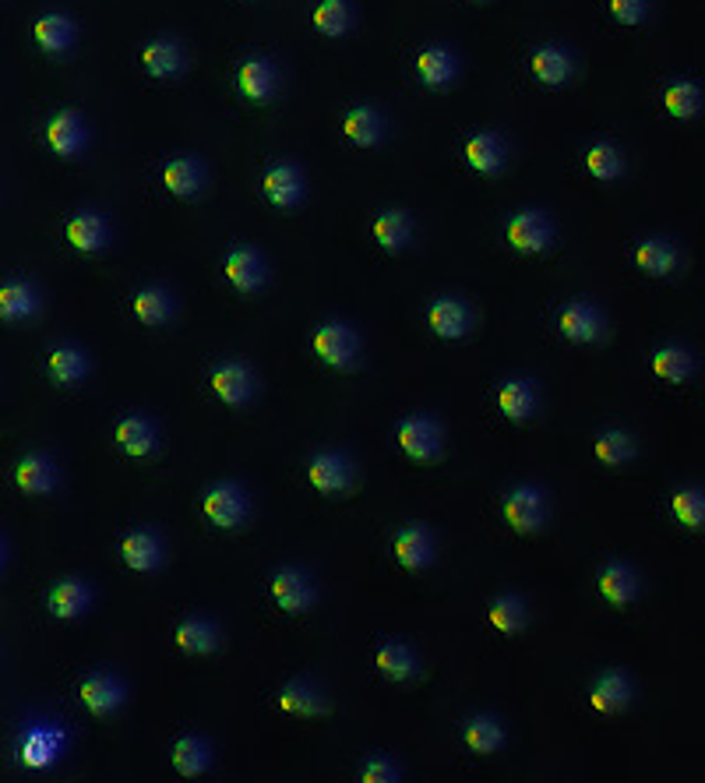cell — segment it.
Instances as JSON below:
<instances>
[{
    "label": "cell",
    "mask_w": 705,
    "mask_h": 783,
    "mask_svg": "<svg viewBox=\"0 0 705 783\" xmlns=\"http://www.w3.org/2000/svg\"><path fill=\"white\" fill-rule=\"evenodd\" d=\"M201 512L209 515L219 529H237L251 519V494H247L244 484H234V480L212 484L201 494Z\"/></svg>",
    "instance_id": "obj_1"
},
{
    "label": "cell",
    "mask_w": 705,
    "mask_h": 783,
    "mask_svg": "<svg viewBox=\"0 0 705 783\" xmlns=\"http://www.w3.org/2000/svg\"><path fill=\"white\" fill-rule=\"evenodd\" d=\"M315 354L328 364V367H339L349 370L352 364L360 360V336L357 328L346 325V321H321L315 328Z\"/></svg>",
    "instance_id": "obj_2"
},
{
    "label": "cell",
    "mask_w": 705,
    "mask_h": 783,
    "mask_svg": "<svg viewBox=\"0 0 705 783\" xmlns=\"http://www.w3.org/2000/svg\"><path fill=\"white\" fill-rule=\"evenodd\" d=\"M268 589H272V601L279 611L286 614H304L318 604V586L315 579L307 575V568H297V565H286V568H276L272 572V583H268Z\"/></svg>",
    "instance_id": "obj_3"
},
{
    "label": "cell",
    "mask_w": 705,
    "mask_h": 783,
    "mask_svg": "<svg viewBox=\"0 0 705 783\" xmlns=\"http://www.w3.org/2000/svg\"><path fill=\"white\" fill-rule=\"evenodd\" d=\"M64 752V731L53 727L50 720H36L22 734H18V759L29 770H50Z\"/></svg>",
    "instance_id": "obj_4"
},
{
    "label": "cell",
    "mask_w": 705,
    "mask_h": 783,
    "mask_svg": "<svg viewBox=\"0 0 705 783\" xmlns=\"http://www.w3.org/2000/svg\"><path fill=\"white\" fill-rule=\"evenodd\" d=\"M399 448L413 463H434L441 459L445 448V427L434 417H406L399 424Z\"/></svg>",
    "instance_id": "obj_5"
},
{
    "label": "cell",
    "mask_w": 705,
    "mask_h": 783,
    "mask_svg": "<svg viewBox=\"0 0 705 783\" xmlns=\"http://www.w3.org/2000/svg\"><path fill=\"white\" fill-rule=\"evenodd\" d=\"M505 519L515 533H536L547 523V494L533 484H518L505 494Z\"/></svg>",
    "instance_id": "obj_6"
},
{
    "label": "cell",
    "mask_w": 705,
    "mask_h": 783,
    "mask_svg": "<svg viewBox=\"0 0 705 783\" xmlns=\"http://www.w3.org/2000/svg\"><path fill=\"white\" fill-rule=\"evenodd\" d=\"M212 392L226 406H247L258 392V375L244 360H222L212 367Z\"/></svg>",
    "instance_id": "obj_7"
},
{
    "label": "cell",
    "mask_w": 705,
    "mask_h": 783,
    "mask_svg": "<svg viewBox=\"0 0 705 783\" xmlns=\"http://www.w3.org/2000/svg\"><path fill=\"white\" fill-rule=\"evenodd\" d=\"M505 234H508V244L515 247V251L540 255V251H547V247L554 244V222L544 212L523 209V212H515L508 219V230Z\"/></svg>",
    "instance_id": "obj_8"
},
{
    "label": "cell",
    "mask_w": 705,
    "mask_h": 783,
    "mask_svg": "<svg viewBox=\"0 0 705 783\" xmlns=\"http://www.w3.org/2000/svg\"><path fill=\"white\" fill-rule=\"evenodd\" d=\"M604 315H599V307L589 304V300H568L562 304V311H557V333H562L568 343H596L604 336Z\"/></svg>",
    "instance_id": "obj_9"
},
{
    "label": "cell",
    "mask_w": 705,
    "mask_h": 783,
    "mask_svg": "<svg viewBox=\"0 0 705 783\" xmlns=\"http://www.w3.org/2000/svg\"><path fill=\"white\" fill-rule=\"evenodd\" d=\"M307 477L321 494H342V490L352 487V480H357V466H352V459L346 456V452L331 448V452H318V456L310 459Z\"/></svg>",
    "instance_id": "obj_10"
},
{
    "label": "cell",
    "mask_w": 705,
    "mask_h": 783,
    "mask_svg": "<svg viewBox=\"0 0 705 783\" xmlns=\"http://www.w3.org/2000/svg\"><path fill=\"white\" fill-rule=\"evenodd\" d=\"M120 558L128 562V568H135V572H159L162 562H166L162 533H156L149 526L123 533V537H120Z\"/></svg>",
    "instance_id": "obj_11"
},
{
    "label": "cell",
    "mask_w": 705,
    "mask_h": 783,
    "mask_svg": "<svg viewBox=\"0 0 705 783\" xmlns=\"http://www.w3.org/2000/svg\"><path fill=\"white\" fill-rule=\"evenodd\" d=\"M78 695L96 716H110L123 706V698H128V685H123V677L113 674V671H92L86 682H81Z\"/></svg>",
    "instance_id": "obj_12"
},
{
    "label": "cell",
    "mask_w": 705,
    "mask_h": 783,
    "mask_svg": "<svg viewBox=\"0 0 705 783\" xmlns=\"http://www.w3.org/2000/svg\"><path fill=\"white\" fill-rule=\"evenodd\" d=\"M14 484L22 494H32V498H43V494H53L60 484V469L53 463V456L47 452H29L14 463Z\"/></svg>",
    "instance_id": "obj_13"
},
{
    "label": "cell",
    "mask_w": 705,
    "mask_h": 783,
    "mask_svg": "<svg viewBox=\"0 0 705 783\" xmlns=\"http://www.w3.org/2000/svg\"><path fill=\"white\" fill-rule=\"evenodd\" d=\"M261 188L276 209H297V205L304 201V191H307L304 170L297 167V162H272V167L265 170Z\"/></svg>",
    "instance_id": "obj_14"
},
{
    "label": "cell",
    "mask_w": 705,
    "mask_h": 783,
    "mask_svg": "<svg viewBox=\"0 0 705 783\" xmlns=\"http://www.w3.org/2000/svg\"><path fill=\"white\" fill-rule=\"evenodd\" d=\"M391 551H396V562L409 572H424L434 554H438V544H434V533L420 523L403 526L396 537H391Z\"/></svg>",
    "instance_id": "obj_15"
},
{
    "label": "cell",
    "mask_w": 705,
    "mask_h": 783,
    "mask_svg": "<svg viewBox=\"0 0 705 783\" xmlns=\"http://www.w3.org/2000/svg\"><path fill=\"white\" fill-rule=\"evenodd\" d=\"M92 604H96V589H92L86 579H78V575L53 583V589H50V596H47L50 614L60 617V622H75V617L89 614Z\"/></svg>",
    "instance_id": "obj_16"
},
{
    "label": "cell",
    "mask_w": 705,
    "mask_h": 783,
    "mask_svg": "<svg viewBox=\"0 0 705 783\" xmlns=\"http://www.w3.org/2000/svg\"><path fill=\"white\" fill-rule=\"evenodd\" d=\"M222 272H226V279H230L240 294H258L261 286L268 283V265H265L261 251H255V247H234V251L226 255Z\"/></svg>",
    "instance_id": "obj_17"
},
{
    "label": "cell",
    "mask_w": 705,
    "mask_h": 783,
    "mask_svg": "<svg viewBox=\"0 0 705 783\" xmlns=\"http://www.w3.org/2000/svg\"><path fill=\"white\" fill-rule=\"evenodd\" d=\"M117 445L128 452L135 459H149L159 452L162 445V435H159V424L145 414H131L117 424Z\"/></svg>",
    "instance_id": "obj_18"
},
{
    "label": "cell",
    "mask_w": 705,
    "mask_h": 783,
    "mask_svg": "<svg viewBox=\"0 0 705 783\" xmlns=\"http://www.w3.org/2000/svg\"><path fill=\"white\" fill-rule=\"evenodd\" d=\"M427 325L441 339H466L473 328V311L459 297H438L427 311Z\"/></svg>",
    "instance_id": "obj_19"
},
{
    "label": "cell",
    "mask_w": 705,
    "mask_h": 783,
    "mask_svg": "<svg viewBox=\"0 0 705 783\" xmlns=\"http://www.w3.org/2000/svg\"><path fill=\"white\" fill-rule=\"evenodd\" d=\"M237 89H240L247 99L268 102V99L279 92V68L272 65V60H265V57L244 60L240 71H237Z\"/></svg>",
    "instance_id": "obj_20"
},
{
    "label": "cell",
    "mask_w": 705,
    "mask_h": 783,
    "mask_svg": "<svg viewBox=\"0 0 705 783\" xmlns=\"http://www.w3.org/2000/svg\"><path fill=\"white\" fill-rule=\"evenodd\" d=\"M86 141H89V131H86V120H81L78 113L64 110V113L50 117V123H47V146L60 159L78 156L81 149H86Z\"/></svg>",
    "instance_id": "obj_21"
},
{
    "label": "cell",
    "mask_w": 705,
    "mask_h": 783,
    "mask_svg": "<svg viewBox=\"0 0 705 783\" xmlns=\"http://www.w3.org/2000/svg\"><path fill=\"white\" fill-rule=\"evenodd\" d=\"M536 406H540V392H536L529 378H508L497 388V409L515 424L529 420L536 414Z\"/></svg>",
    "instance_id": "obj_22"
},
{
    "label": "cell",
    "mask_w": 705,
    "mask_h": 783,
    "mask_svg": "<svg viewBox=\"0 0 705 783\" xmlns=\"http://www.w3.org/2000/svg\"><path fill=\"white\" fill-rule=\"evenodd\" d=\"M635 698V685L625 671H607L596 677V685L589 692V703L599 710V713H620L628 703Z\"/></svg>",
    "instance_id": "obj_23"
},
{
    "label": "cell",
    "mask_w": 705,
    "mask_h": 783,
    "mask_svg": "<svg viewBox=\"0 0 705 783\" xmlns=\"http://www.w3.org/2000/svg\"><path fill=\"white\" fill-rule=\"evenodd\" d=\"M131 311H135V318H138L141 325L159 328V325H170V321H173L177 300H173L170 290H166V286H145V290L135 294Z\"/></svg>",
    "instance_id": "obj_24"
},
{
    "label": "cell",
    "mask_w": 705,
    "mask_h": 783,
    "mask_svg": "<svg viewBox=\"0 0 705 783\" xmlns=\"http://www.w3.org/2000/svg\"><path fill=\"white\" fill-rule=\"evenodd\" d=\"M219 643H222V632H219V625L212 622V617L195 614V617H183V622L177 625V646L183 653L209 656V653L219 650Z\"/></svg>",
    "instance_id": "obj_25"
},
{
    "label": "cell",
    "mask_w": 705,
    "mask_h": 783,
    "mask_svg": "<svg viewBox=\"0 0 705 783\" xmlns=\"http://www.w3.org/2000/svg\"><path fill=\"white\" fill-rule=\"evenodd\" d=\"M162 184L177 198H195L205 188V162L195 156H177L162 167Z\"/></svg>",
    "instance_id": "obj_26"
},
{
    "label": "cell",
    "mask_w": 705,
    "mask_h": 783,
    "mask_svg": "<svg viewBox=\"0 0 705 783\" xmlns=\"http://www.w3.org/2000/svg\"><path fill=\"white\" fill-rule=\"evenodd\" d=\"M47 370H50V378L57 385H78V381H86L89 378V354L81 346L75 343H64V346H53L50 349V357H47Z\"/></svg>",
    "instance_id": "obj_27"
},
{
    "label": "cell",
    "mask_w": 705,
    "mask_h": 783,
    "mask_svg": "<svg viewBox=\"0 0 705 783\" xmlns=\"http://www.w3.org/2000/svg\"><path fill=\"white\" fill-rule=\"evenodd\" d=\"M39 311V290L29 279L0 283V318L4 321H29Z\"/></svg>",
    "instance_id": "obj_28"
},
{
    "label": "cell",
    "mask_w": 705,
    "mask_h": 783,
    "mask_svg": "<svg viewBox=\"0 0 705 783\" xmlns=\"http://www.w3.org/2000/svg\"><path fill=\"white\" fill-rule=\"evenodd\" d=\"M529 68H533L536 81H544V86L554 89V86H565V81L572 78L575 60H572V53H568L565 47L547 43V47H536V50H533Z\"/></svg>",
    "instance_id": "obj_29"
},
{
    "label": "cell",
    "mask_w": 705,
    "mask_h": 783,
    "mask_svg": "<svg viewBox=\"0 0 705 783\" xmlns=\"http://www.w3.org/2000/svg\"><path fill=\"white\" fill-rule=\"evenodd\" d=\"M141 65L152 78H177L183 68H188V57H183V47L177 39H152L141 50Z\"/></svg>",
    "instance_id": "obj_30"
},
{
    "label": "cell",
    "mask_w": 705,
    "mask_h": 783,
    "mask_svg": "<svg viewBox=\"0 0 705 783\" xmlns=\"http://www.w3.org/2000/svg\"><path fill=\"white\" fill-rule=\"evenodd\" d=\"M505 159H508V146H505L502 135H494V131H476V135L466 141V162H469L473 170L497 174V170L505 167Z\"/></svg>",
    "instance_id": "obj_31"
},
{
    "label": "cell",
    "mask_w": 705,
    "mask_h": 783,
    "mask_svg": "<svg viewBox=\"0 0 705 783\" xmlns=\"http://www.w3.org/2000/svg\"><path fill=\"white\" fill-rule=\"evenodd\" d=\"M173 770L180 776H205L212 770V745L201 734H180L173 745Z\"/></svg>",
    "instance_id": "obj_32"
},
{
    "label": "cell",
    "mask_w": 705,
    "mask_h": 783,
    "mask_svg": "<svg viewBox=\"0 0 705 783\" xmlns=\"http://www.w3.org/2000/svg\"><path fill=\"white\" fill-rule=\"evenodd\" d=\"M417 75L424 86L445 89L448 81H455V75H459V60H455V53L448 47H424L417 53Z\"/></svg>",
    "instance_id": "obj_33"
},
{
    "label": "cell",
    "mask_w": 705,
    "mask_h": 783,
    "mask_svg": "<svg viewBox=\"0 0 705 783\" xmlns=\"http://www.w3.org/2000/svg\"><path fill=\"white\" fill-rule=\"evenodd\" d=\"M378 667H381V674L391 677V682H409V677L420 674V656L409 643L388 638V643L378 646Z\"/></svg>",
    "instance_id": "obj_34"
},
{
    "label": "cell",
    "mask_w": 705,
    "mask_h": 783,
    "mask_svg": "<svg viewBox=\"0 0 705 783\" xmlns=\"http://www.w3.org/2000/svg\"><path fill=\"white\" fill-rule=\"evenodd\" d=\"M68 240L78 247V251H102L110 244V222L99 212H78L68 219Z\"/></svg>",
    "instance_id": "obj_35"
},
{
    "label": "cell",
    "mask_w": 705,
    "mask_h": 783,
    "mask_svg": "<svg viewBox=\"0 0 705 783\" xmlns=\"http://www.w3.org/2000/svg\"><path fill=\"white\" fill-rule=\"evenodd\" d=\"M638 589H642V583H638V575H635L628 565L610 562V565L599 568V593L607 596V604L625 607V604H632V601H635Z\"/></svg>",
    "instance_id": "obj_36"
},
{
    "label": "cell",
    "mask_w": 705,
    "mask_h": 783,
    "mask_svg": "<svg viewBox=\"0 0 705 783\" xmlns=\"http://www.w3.org/2000/svg\"><path fill=\"white\" fill-rule=\"evenodd\" d=\"M279 706L286 713H294V716H321L325 713V698H321L318 685L310 682V677H294V682L282 685Z\"/></svg>",
    "instance_id": "obj_37"
},
{
    "label": "cell",
    "mask_w": 705,
    "mask_h": 783,
    "mask_svg": "<svg viewBox=\"0 0 705 783\" xmlns=\"http://www.w3.org/2000/svg\"><path fill=\"white\" fill-rule=\"evenodd\" d=\"M36 43H39V50H47V53H68L71 47H75V39H78V29H75V22L71 18H64V14H43L36 22Z\"/></svg>",
    "instance_id": "obj_38"
},
{
    "label": "cell",
    "mask_w": 705,
    "mask_h": 783,
    "mask_svg": "<svg viewBox=\"0 0 705 783\" xmlns=\"http://www.w3.org/2000/svg\"><path fill=\"white\" fill-rule=\"evenodd\" d=\"M677 261H681L677 247L663 237H649L635 247V265L649 276H671L677 269Z\"/></svg>",
    "instance_id": "obj_39"
},
{
    "label": "cell",
    "mask_w": 705,
    "mask_h": 783,
    "mask_svg": "<svg viewBox=\"0 0 705 783\" xmlns=\"http://www.w3.org/2000/svg\"><path fill=\"white\" fill-rule=\"evenodd\" d=\"M346 135L352 138V146L360 149H375L378 141L385 138V117L375 110V107H352L346 113Z\"/></svg>",
    "instance_id": "obj_40"
},
{
    "label": "cell",
    "mask_w": 705,
    "mask_h": 783,
    "mask_svg": "<svg viewBox=\"0 0 705 783\" xmlns=\"http://www.w3.org/2000/svg\"><path fill=\"white\" fill-rule=\"evenodd\" d=\"M695 367H698V360L684 346H659L653 354V370L663 381H674V385L688 381L695 375Z\"/></svg>",
    "instance_id": "obj_41"
},
{
    "label": "cell",
    "mask_w": 705,
    "mask_h": 783,
    "mask_svg": "<svg viewBox=\"0 0 705 783\" xmlns=\"http://www.w3.org/2000/svg\"><path fill=\"white\" fill-rule=\"evenodd\" d=\"M466 745L476 755H490L497 749H505V727L502 720L490 716V713H476L469 724H466Z\"/></svg>",
    "instance_id": "obj_42"
},
{
    "label": "cell",
    "mask_w": 705,
    "mask_h": 783,
    "mask_svg": "<svg viewBox=\"0 0 705 783\" xmlns=\"http://www.w3.org/2000/svg\"><path fill=\"white\" fill-rule=\"evenodd\" d=\"M663 107L681 120L698 117L702 113V86H695V81H688V78L671 81V86L663 89Z\"/></svg>",
    "instance_id": "obj_43"
},
{
    "label": "cell",
    "mask_w": 705,
    "mask_h": 783,
    "mask_svg": "<svg viewBox=\"0 0 705 783\" xmlns=\"http://www.w3.org/2000/svg\"><path fill=\"white\" fill-rule=\"evenodd\" d=\"M526 622H529V611L515 593L497 596V601L490 604V625L502 635H518L526 628Z\"/></svg>",
    "instance_id": "obj_44"
},
{
    "label": "cell",
    "mask_w": 705,
    "mask_h": 783,
    "mask_svg": "<svg viewBox=\"0 0 705 783\" xmlns=\"http://www.w3.org/2000/svg\"><path fill=\"white\" fill-rule=\"evenodd\" d=\"M375 240L385 247V251H403V247L413 240V222L406 212L391 209V212H381L378 222H375Z\"/></svg>",
    "instance_id": "obj_45"
},
{
    "label": "cell",
    "mask_w": 705,
    "mask_h": 783,
    "mask_svg": "<svg viewBox=\"0 0 705 783\" xmlns=\"http://www.w3.org/2000/svg\"><path fill=\"white\" fill-rule=\"evenodd\" d=\"M671 512L681 526L705 529V487H681L671 498Z\"/></svg>",
    "instance_id": "obj_46"
},
{
    "label": "cell",
    "mask_w": 705,
    "mask_h": 783,
    "mask_svg": "<svg viewBox=\"0 0 705 783\" xmlns=\"http://www.w3.org/2000/svg\"><path fill=\"white\" fill-rule=\"evenodd\" d=\"M635 456V442L628 430H604V435L596 438V459L599 463H607V466H625L628 459Z\"/></svg>",
    "instance_id": "obj_47"
},
{
    "label": "cell",
    "mask_w": 705,
    "mask_h": 783,
    "mask_svg": "<svg viewBox=\"0 0 705 783\" xmlns=\"http://www.w3.org/2000/svg\"><path fill=\"white\" fill-rule=\"evenodd\" d=\"M352 26V8L349 0H321L315 8V29L325 36H346V29Z\"/></svg>",
    "instance_id": "obj_48"
},
{
    "label": "cell",
    "mask_w": 705,
    "mask_h": 783,
    "mask_svg": "<svg viewBox=\"0 0 705 783\" xmlns=\"http://www.w3.org/2000/svg\"><path fill=\"white\" fill-rule=\"evenodd\" d=\"M586 170L599 180H617L625 174V159H620L617 146H610V141H596L586 152Z\"/></svg>",
    "instance_id": "obj_49"
},
{
    "label": "cell",
    "mask_w": 705,
    "mask_h": 783,
    "mask_svg": "<svg viewBox=\"0 0 705 783\" xmlns=\"http://www.w3.org/2000/svg\"><path fill=\"white\" fill-rule=\"evenodd\" d=\"M360 776H364V783H391V780L403 776V770H399L396 759H388V755H370Z\"/></svg>",
    "instance_id": "obj_50"
},
{
    "label": "cell",
    "mask_w": 705,
    "mask_h": 783,
    "mask_svg": "<svg viewBox=\"0 0 705 783\" xmlns=\"http://www.w3.org/2000/svg\"><path fill=\"white\" fill-rule=\"evenodd\" d=\"M610 14L620 26H638L649 14V0H610Z\"/></svg>",
    "instance_id": "obj_51"
},
{
    "label": "cell",
    "mask_w": 705,
    "mask_h": 783,
    "mask_svg": "<svg viewBox=\"0 0 705 783\" xmlns=\"http://www.w3.org/2000/svg\"><path fill=\"white\" fill-rule=\"evenodd\" d=\"M8 565V544H4V537H0V568Z\"/></svg>",
    "instance_id": "obj_52"
}]
</instances>
